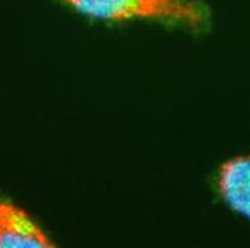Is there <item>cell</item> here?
Returning <instances> with one entry per match:
<instances>
[{
    "instance_id": "2",
    "label": "cell",
    "mask_w": 250,
    "mask_h": 248,
    "mask_svg": "<svg viewBox=\"0 0 250 248\" xmlns=\"http://www.w3.org/2000/svg\"><path fill=\"white\" fill-rule=\"evenodd\" d=\"M46 231L23 208L0 201V248H53Z\"/></svg>"
},
{
    "instance_id": "3",
    "label": "cell",
    "mask_w": 250,
    "mask_h": 248,
    "mask_svg": "<svg viewBox=\"0 0 250 248\" xmlns=\"http://www.w3.org/2000/svg\"><path fill=\"white\" fill-rule=\"evenodd\" d=\"M217 191L231 211L250 220V155L230 158L220 165Z\"/></svg>"
},
{
    "instance_id": "1",
    "label": "cell",
    "mask_w": 250,
    "mask_h": 248,
    "mask_svg": "<svg viewBox=\"0 0 250 248\" xmlns=\"http://www.w3.org/2000/svg\"><path fill=\"white\" fill-rule=\"evenodd\" d=\"M82 16L120 23L154 20L201 32L210 25V9L201 0H61Z\"/></svg>"
}]
</instances>
